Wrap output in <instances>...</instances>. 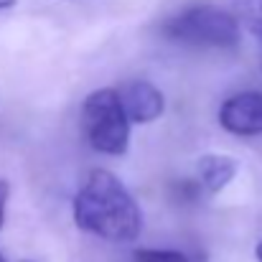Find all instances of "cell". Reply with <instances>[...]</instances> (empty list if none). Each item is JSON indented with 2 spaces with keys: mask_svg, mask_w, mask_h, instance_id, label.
Masks as SVG:
<instances>
[{
  "mask_svg": "<svg viewBox=\"0 0 262 262\" xmlns=\"http://www.w3.org/2000/svg\"><path fill=\"white\" fill-rule=\"evenodd\" d=\"M196 168H199V183L204 191L222 193L239 173V161L224 153H206L199 158Z\"/></svg>",
  "mask_w": 262,
  "mask_h": 262,
  "instance_id": "obj_6",
  "label": "cell"
},
{
  "mask_svg": "<svg viewBox=\"0 0 262 262\" xmlns=\"http://www.w3.org/2000/svg\"><path fill=\"white\" fill-rule=\"evenodd\" d=\"M74 224L104 242L127 245L140 237L143 211L127 186L107 168L89 171L74 196Z\"/></svg>",
  "mask_w": 262,
  "mask_h": 262,
  "instance_id": "obj_1",
  "label": "cell"
},
{
  "mask_svg": "<svg viewBox=\"0 0 262 262\" xmlns=\"http://www.w3.org/2000/svg\"><path fill=\"white\" fill-rule=\"evenodd\" d=\"M130 125L117 89H97L82 104V133L97 153L125 156L130 148Z\"/></svg>",
  "mask_w": 262,
  "mask_h": 262,
  "instance_id": "obj_3",
  "label": "cell"
},
{
  "mask_svg": "<svg viewBox=\"0 0 262 262\" xmlns=\"http://www.w3.org/2000/svg\"><path fill=\"white\" fill-rule=\"evenodd\" d=\"M120 94V102L130 117V122L135 125H148V122H156L163 112H166V97L163 92L145 82V79H133L127 84L117 89Z\"/></svg>",
  "mask_w": 262,
  "mask_h": 262,
  "instance_id": "obj_5",
  "label": "cell"
},
{
  "mask_svg": "<svg viewBox=\"0 0 262 262\" xmlns=\"http://www.w3.org/2000/svg\"><path fill=\"white\" fill-rule=\"evenodd\" d=\"M8 193H10L8 183L0 181V229H3V224H5V204H8Z\"/></svg>",
  "mask_w": 262,
  "mask_h": 262,
  "instance_id": "obj_10",
  "label": "cell"
},
{
  "mask_svg": "<svg viewBox=\"0 0 262 262\" xmlns=\"http://www.w3.org/2000/svg\"><path fill=\"white\" fill-rule=\"evenodd\" d=\"M0 262H5V257H3V252H0Z\"/></svg>",
  "mask_w": 262,
  "mask_h": 262,
  "instance_id": "obj_13",
  "label": "cell"
},
{
  "mask_svg": "<svg viewBox=\"0 0 262 262\" xmlns=\"http://www.w3.org/2000/svg\"><path fill=\"white\" fill-rule=\"evenodd\" d=\"M255 257H257V262H262V239L257 242V247H255Z\"/></svg>",
  "mask_w": 262,
  "mask_h": 262,
  "instance_id": "obj_12",
  "label": "cell"
},
{
  "mask_svg": "<svg viewBox=\"0 0 262 262\" xmlns=\"http://www.w3.org/2000/svg\"><path fill=\"white\" fill-rule=\"evenodd\" d=\"M13 5H15V0H0V10H8Z\"/></svg>",
  "mask_w": 262,
  "mask_h": 262,
  "instance_id": "obj_11",
  "label": "cell"
},
{
  "mask_svg": "<svg viewBox=\"0 0 262 262\" xmlns=\"http://www.w3.org/2000/svg\"><path fill=\"white\" fill-rule=\"evenodd\" d=\"M163 33L188 46H209V49H234L242 41V23L227 8L216 5H191L171 15L163 26Z\"/></svg>",
  "mask_w": 262,
  "mask_h": 262,
  "instance_id": "obj_2",
  "label": "cell"
},
{
  "mask_svg": "<svg viewBox=\"0 0 262 262\" xmlns=\"http://www.w3.org/2000/svg\"><path fill=\"white\" fill-rule=\"evenodd\" d=\"M135 262H193L181 250H158V247H143L133 252Z\"/></svg>",
  "mask_w": 262,
  "mask_h": 262,
  "instance_id": "obj_8",
  "label": "cell"
},
{
  "mask_svg": "<svg viewBox=\"0 0 262 262\" xmlns=\"http://www.w3.org/2000/svg\"><path fill=\"white\" fill-rule=\"evenodd\" d=\"M232 13L242 26L250 28V33H255L262 41V0H234Z\"/></svg>",
  "mask_w": 262,
  "mask_h": 262,
  "instance_id": "obj_7",
  "label": "cell"
},
{
  "mask_svg": "<svg viewBox=\"0 0 262 262\" xmlns=\"http://www.w3.org/2000/svg\"><path fill=\"white\" fill-rule=\"evenodd\" d=\"M219 125L237 138L262 135V92H237L219 107Z\"/></svg>",
  "mask_w": 262,
  "mask_h": 262,
  "instance_id": "obj_4",
  "label": "cell"
},
{
  "mask_svg": "<svg viewBox=\"0 0 262 262\" xmlns=\"http://www.w3.org/2000/svg\"><path fill=\"white\" fill-rule=\"evenodd\" d=\"M171 191H173L181 201H193V199L199 196V191H201V183H199V181H186V178H183V181L176 183Z\"/></svg>",
  "mask_w": 262,
  "mask_h": 262,
  "instance_id": "obj_9",
  "label": "cell"
}]
</instances>
